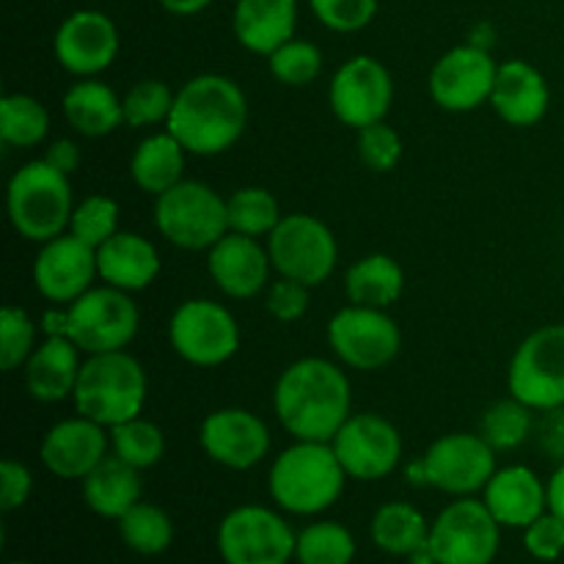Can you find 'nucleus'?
Instances as JSON below:
<instances>
[{
  "instance_id": "nucleus-1",
  "label": "nucleus",
  "mask_w": 564,
  "mask_h": 564,
  "mask_svg": "<svg viewBox=\"0 0 564 564\" xmlns=\"http://www.w3.org/2000/svg\"><path fill=\"white\" fill-rule=\"evenodd\" d=\"M273 411L295 441L330 444L352 413L350 380L328 358H301L275 380Z\"/></svg>"
},
{
  "instance_id": "nucleus-2",
  "label": "nucleus",
  "mask_w": 564,
  "mask_h": 564,
  "mask_svg": "<svg viewBox=\"0 0 564 564\" xmlns=\"http://www.w3.org/2000/svg\"><path fill=\"white\" fill-rule=\"evenodd\" d=\"M248 127V99L226 75H196L176 91L165 130L187 154L215 158L235 147Z\"/></svg>"
},
{
  "instance_id": "nucleus-3",
  "label": "nucleus",
  "mask_w": 564,
  "mask_h": 564,
  "mask_svg": "<svg viewBox=\"0 0 564 564\" xmlns=\"http://www.w3.org/2000/svg\"><path fill=\"white\" fill-rule=\"evenodd\" d=\"M347 471L325 441H295L273 460L268 488L275 505L292 516H319L339 501Z\"/></svg>"
},
{
  "instance_id": "nucleus-4",
  "label": "nucleus",
  "mask_w": 564,
  "mask_h": 564,
  "mask_svg": "<svg viewBox=\"0 0 564 564\" xmlns=\"http://www.w3.org/2000/svg\"><path fill=\"white\" fill-rule=\"evenodd\" d=\"M149 380L141 361L127 350L88 356L80 367L75 394V411L102 427L141 416L147 405Z\"/></svg>"
},
{
  "instance_id": "nucleus-5",
  "label": "nucleus",
  "mask_w": 564,
  "mask_h": 564,
  "mask_svg": "<svg viewBox=\"0 0 564 564\" xmlns=\"http://www.w3.org/2000/svg\"><path fill=\"white\" fill-rule=\"evenodd\" d=\"M6 213L11 226L28 242H47L69 231L75 196L69 176L44 158L20 165L6 187Z\"/></svg>"
},
{
  "instance_id": "nucleus-6",
  "label": "nucleus",
  "mask_w": 564,
  "mask_h": 564,
  "mask_svg": "<svg viewBox=\"0 0 564 564\" xmlns=\"http://www.w3.org/2000/svg\"><path fill=\"white\" fill-rule=\"evenodd\" d=\"M496 474V449L479 433H449L435 438L419 460L408 466L413 488H435L444 494L474 496L485 490Z\"/></svg>"
},
{
  "instance_id": "nucleus-7",
  "label": "nucleus",
  "mask_w": 564,
  "mask_h": 564,
  "mask_svg": "<svg viewBox=\"0 0 564 564\" xmlns=\"http://www.w3.org/2000/svg\"><path fill=\"white\" fill-rule=\"evenodd\" d=\"M154 226L182 251H209L229 231L226 198L207 182L182 180L154 196Z\"/></svg>"
},
{
  "instance_id": "nucleus-8",
  "label": "nucleus",
  "mask_w": 564,
  "mask_h": 564,
  "mask_svg": "<svg viewBox=\"0 0 564 564\" xmlns=\"http://www.w3.org/2000/svg\"><path fill=\"white\" fill-rule=\"evenodd\" d=\"M138 328H141V312L132 303L130 292H121L110 284L83 292L61 317V334L69 336L86 356L127 350Z\"/></svg>"
},
{
  "instance_id": "nucleus-9",
  "label": "nucleus",
  "mask_w": 564,
  "mask_h": 564,
  "mask_svg": "<svg viewBox=\"0 0 564 564\" xmlns=\"http://www.w3.org/2000/svg\"><path fill=\"white\" fill-rule=\"evenodd\" d=\"M169 345L182 361L213 369L231 361L240 350V325L235 314L207 297L180 303L169 319Z\"/></svg>"
},
{
  "instance_id": "nucleus-10",
  "label": "nucleus",
  "mask_w": 564,
  "mask_h": 564,
  "mask_svg": "<svg viewBox=\"0 0 564 564\" xmlns=\"http://www.w3.org/2000/svg\"><path fill=\"white\" fill-rule=\"evenodd\" d=\"M268 253L275 273L306 286L330 279L339 262V246L325 220L308 213H290L268 237Z\"/></svg>"
},
{
  "instance_id": "nucleus-11",
  "label": "nucleus",
  "mask_w": 564,
  "mask_h": 564,
  "mask_svg": "<svg viewBox=\"0 0 564 564\" xmlns=\"http://www.w3.org/2000/svg\"><path fill=\"white\" fill-rule=\"evenodd\" d=\"M507 389L534 413L564 408V325H543L518 345Z\"/></svg>"
},
{
  "instance_id": "nucleus-12",
  "label": "nucleus",
  "mask_w": 564,
  "mask_h": 564,
  "mask_svg": "<svg viewBox=\"0 0 564 564\" xmlns=\"http://www.w3.org/2000/svg\"><path fill=\"white\" fill-rule=\"evenodd\" d=\"M328 345L345 367L358 372H378L400 356L402 334L397 319L389 317L386 308L350 303L330 317Z\"/></svg>"
},
{
  "instance_id": "nucleus-13",
  "label": "nucleus",
  "mask_w": 564,
  "mask_h": 564,
  "mask_svg": "<svg viewBox=\"0 0 564 564\" xmlns=\"http://www.w3.org/2000/svg\"><path fill=\"white\" fill-rule=\"evenodd\" d=\"M499 529L485 501L463 496L430 523V551L438 564H490L499 554Z\"/></svg>"
},
{
  "instance_id": "nucleus-14",
  "label": "nucleus",
  "mask_w": 564,
  "mask_h": 564,
  "mask_svg": "<svg viewBox=\"0 0 564 564\" xmlns=\"http://www.w3.org/2000/svg\"><path fill=\"white\" fill-rule=\"evenodd\" d=\"M295 543L290 523L262 505L237 507L218 527V551L226 564H286L295 556Z\"/></svg>"
},
{
  "instance_id": "nucleus-15",
  "label": "nucleus",
  "mask_w": 564,
  "mask_h": 564,
  "mask_svg": "<svg viewBox=\"0 0 564 564\" xmlns=\"http://www.w3.org/2000/svg\"><path fill=\"white\" fill-rule=\"evenodd\" d=\"M391 102H394L391 72L372 55H352L330 77V110L341 124L352 130L386 121Z\"/></svg>"
},
{
  "instance_id": "nucleus-16",
  "label": "nucleus",
  "mask_w": 564,
  "mask_h": 564,
  "mask_svg": "<svg viewBox=\"0 0 564 564\" xmlns=\"http://www.w3.org/2000/svg\"><path fill=\"white\" fill-rule=\"evenodd\" d=\"M347 477L375 482L397 471L402 460V435L394 422L380 413H350L330 441Z\"/></svg>"
},
{
  "instance_id": "nucleus-17",
  "label": "nucleus",
  "mask_w": 564,
  "mask_h": 564,
  "mask_svg": "<svg viewBox=\"0 0 564 564\" xmlns=\"http://www.w3.org/2000/svg\"><path fill=\"white\" fill-rule=\"evenodd\" d=\"M499 64L479 44H460L441 55L430 69V97L441 110L468 113L490 102Z\"/></svg>"
},
{
  "instance_id": "nucleus-18",
  "label": "nucleus",
  "mask_w": 564,
  "mask_h": 564,
  "mask_svg": "<svg viewBox=\"0 0 564 564\" xmlns=\"http://www.w3.org/2000/svg\"><path fill=\"white\" fill-rule=\"evenodd\" d=\"M198 446L218 466L231 471L257 468L270 452V430L246 408H220L204 416L198 427Z\"/></svg>"
},
{
  "instance_id": "nucleus-19",
  "label": "nucleus",
  "mask_w": 564,
  "mask_h": 564,
  "mask_svg": "<svg viewBox=\"0 0 564 564\" xmlns=\"http://www.w3.org/2000/svg\"><path fill=\"white\" fill-rule=\"evenodd\" d=\"M53 53L69 75L97 77L110 69L119 55V28L105 11H72L55 31Z\"/></svg>"
},
{
  "instance_id": "nucleus-20",
  "label": "nucleus",
  "mask_w": 564,
  "mask_h": 564,
  "mask_svg": "<svg viewBox=\"0 0 564 564\" xmlns=\"http://www.w3.org/2000/svg\"><path fill=\"white\" fill-rule=\"evenodd\" d=\"M94 279H99L97 248L86 246L69 231L42 242L33 259V286L53 303H75L83 292L91 290Z\"/></svg>"
},
{
  "instance_id": "nucleus-21",
  "label": "nucleus",
  "mask_w": 564,
  "mask_h": 564,
  "mask_svg": "<svg viewBox=\"0 0 564 564\" xmlns=\"http://www.w3.org/2000/svg\"><path fill=\"white\" fill-rule=\"evenodd\" d=\"M110 430L86 416H72L44 433L39 457L58 479H83L108 457Z\"/></svg>"
},
{
  "instance_id": "nucleus-22",
  "label": "nucleus",
  "mask_w": 564,
  "mask_h": 564,
  "mask_svg": "<svg viewBox=\"0 0 564 564\" xmlns=\"http://www.w3.org/2000/svg\"><path fill=\"white\" fill-rule=\"evenodd\" d=\"M270 253L257 237L226 231L207 253V270L213 284L235 301H251L268 290Z\"/></svg>"
},
{
  "instance_id": "nucleus-23",
  "label": "nucleus",
  "mask_w": 564,
  "mask_h": 564,
  "mask_svg": "<svg viewBox=\"0 0 564 564\" xmlns=\"http://www.w3.org/2000/svg\"><path fill=\"white\" fill-rule=\"evenodd\" d=\"M551 105V88L543 72L529 61L512 58L499 64L490 108L510 127H534L545 119Z\"/></svg>"
},
{
  "instance_id": "nucleus-24",
  "label": "nucleus",
  "mask_w": 564,
  "mask_h": 564,
  "mask_svg": "<svg viewBox=\"0 0 564 564\" xmlns=\"http://www.w3.org/2000/svg\"><path fill=\"white\" fill-rule=\"evenodd\" d=\"M80 347L66 334H50L22 367L28 394L44 405H55L75 394L80 378Z\"/></svg>"
},
{
  "instance_id": "nucleus-25",
  "label": "nucleus",
  "mask_w": 564,
  "mask_h": 564,
  "mask_svg": "<svg viewBox=\"0 0 564 564\" xmlns=\"http://www.w3.org/2000/svg\"><path fill=\"white\" fill-rule=\"evenodd\" d=\"M485 505L501 527L527 529L549 512V488L527 466H507L485 485Z\"/></svg>"
},
{
  "instance_id": "nucleus-26",
  "label": "nucleus",
  "mask_w": 564,
  "mask_h": 564,
  "mask_svg": "<svg viewBox=\"0 0 564 564\" xmlns=\"http://www.w3.org/2000/svg\"><path fill=\"white\" fill-rule=\"evenodd\" d=\"M97 270L102 284L121 292H141L160 275V253L152 240L135 231H116L97 248Z\"/></svg>"
},
{
  "instance_id": "nucleus-27",
  "label": "nucleus",
  "mask_w": 564,
  "mask_h": 564,
  "mask_svg": "<svg viewBox=\"0 0 564 564\" xmlns=\"http://www.w3.org/2000/svg\"><path fill=\"white\" fill-rule=\"evenodd\" d=\"M297 0H237L231 31L240 47L253 55H270L295 39Z\"/></svg>"
},
{
  "instance_id": "nucleus-28",
  "label": "nucleus",
  "mask_w": 564,
  "mask_h": 564,
  "mask_svg": "<svg viewBox=\"0 0 564 564\" xmlns=\"http://www.w3.org/2000/svg\"><path fill=\"white\" fill-rule=\"evenodd\" d=\"M66 124L86 138H105L124 124V105L121 97L97 77H80L66 88L64 99Z\"/></svg>"
},
{
  "instance_id": "nucleus-29",
  "label": "nucleus",
  "mask_w": 564,
  "mask_h": 564,
  "mask_svg": "<svg viewBox=\"0 0 564 564\" xmlns=\"http://www.w3.org/2000/svg\"><path fill=\"white\" fill-rule=\"evenodd\" d=\"M83 482V501L91 512L108 521H119L141 501V471L121 457L108 455Z\"/></svg>"
},
{
  "instance_id": "nucleus-30",
  "label": "nucleus",
  "mask_w": 564,
  "mask_h": 564,
  "mask_svg": "<svg viewBox=\"0 0 564 564\" xmlns=\"http://www.w3.org/2000/svg\"><path fill=\"white\" fill-rule=\"evenodd\" d=\"M185 147L169 130L143 138L130 158L132 182L152 196L171 191L185 180Z\"/></svg>"
},
{
  "instance_id": "nucleus-31",
  "label": "nucleus",
  "mask_w": 564,
  "mask_h": 564,
  "mask_svg": "<svg viewBox=\"0 0 564 564\" xmlns=\"http://www.w3.org/2000/svg\"><path fill=\"white\" fill-rule=\"evenodd\" d=\"M405 290V273L389 253H367L350 264L345 275V295L350 303L372 308L394 306Z\"/></svg>"
},
{
  "instance_id": "nucleus-32",
  "label": "nucleus",
  "mask_w": 564,
  "mask_h": 564,
  "mask_svg": "<svg viewBox=\"0 0 564 564\" xmlns=\"http://www.w3.org/2000/svg\"><path fill=\"white\" fill-rule=\"evenodd\" d=\"M372 543L391 556H411L430 540V523L408 501H389L380 507L369 523Z\"/></svg>"
},
{
  "instance_id": "nucleus-33",
  "label": "nucleus",
  "mask_w": 564,
  "mask_h": 564,
  "mask_svg": "<svg viewBox=\"0 0 564 564\" xmlns=\"http://www.w3.org/2000/svg\"><path fill=\"white\" fill-rule=\"evenodd\" d=\"M50 113L31 94H6L0 99V141L14 149H31L47 138Z\"/></svg>"
},
{
  "instance_id": "nucleus-34",
  "label": "nucleus",
  "mask_w": 564,
  "mask_h": 564,
  "mask_svg": "<svg viewBox=\"0 0 564 564\" xmlns=\"http://www.w3.org/2000/svg\"><path fill=\"white\" fill-rule=\"evenodd\" d=\"M119 534L127 549L135 551V554L158 556L174 543V521L163 507L138 501L132 510H127L119 518Z\"/></svg>"
},
{
  "instance_id": "nucleus-35",
  "label": "nucleus",
  "mask_w": 564,
  "mask_h": 564,
  "mask_svg": "<svg viewBox=\"0 0 564 564\" xmlns=\"http://www.w3.org/2000/svg\"><path fill=\"white\" fill-rule=\"evenodd\" d=\"M226 209H229V231L257 237V240L273 235V229L284 218L279 198L268 187L257 185L240 187V191L231 193L226 198Z\"/></svg>"
},
{
  "instance_id": "nucleus-36",
  "label": "nucleus",
  "mask_w": 564,
  "mask_h": 564,
  "mask_svg": "<svg viewBox=\"0 0 564 564\" xmlns=\"http://www.w3.org/2000/svg\"><path fill=\"white\" fill-rule=\"evenodd\" d=\"M477 433L496 452H512L527 444L529 435H534V411L510 394L482 413Z\"/></svg>"
},
{
  "instance_id": "nucleus-37",
  "label": "nucleus",
  "mask_w": 564,
  "mask_h": 564,
  "mask_svg": "<svg viewBox=\"0 0 564 564\" xmlns=\"http://www.w3.org/2000/svg\"><path fill=\"white\" fill-rule=\"evenodd\" d=\"M110 449H113L116 457L135 466L138 471H147V468L158 466L163 460L165 435L154 422L135 416L130 422L110 427Z\"/></svg>"
},
{
  "instance_id": "nucleus-38",
  "label": "nucleus",
  "mask_w": 564,
  "mask_h": 564,
  "mask_svg": "<svg viewBox=\"0 0 564 564\" xmlns=\"http://www.w3.org/2000/svg\"><path fill=\"white\" fill-rule=\"evenodd\" d=\"M295 560L301 564H350L356 560V540L341 523L317 521L297 534Z\"/></svg>"
},
{
  "instance_id": "nucleus-39",
  "label": "nucleus",
  "mask_w": 564,
  "mask_h": 564,
  "mask_svg": "<svg viewBox=\"0 0 564 564\" xmlns=\"http://www.w3.org/2000/svg\"><path fill=\"white\" fill-rule=\"evenodd\" d=\"M268 69L284 86L303 88L317 80L323 72V53L317 44L306 42V39H290L268 55Z\"/></svg>"
},
{
  "instance_id": "nucleus-40",
  "label": "nucleus",
  "mask_w": 564,
  "mask_h": 564,
  "mask_svg": "<svg viewBox=\"0 0 564 564\" xmlns=\"http://www.w3.org/2000/svg\"><path fill=\"white\" fill-rule=\"evenodd\" d=\"M176 91L165 80L158 77H147L138 80L130 91L121 97L124 105V124L130 127H152L160 121H169L171 108H174Z\"/></svg>"
},
{
  "instance_id": "nucleus-41",
  "label": "nucleus",
  "mask_w": 564,
  "mask_h": 564,
  "mask_svg": "<svg viewBox=\"0 0 564 564\" xmlns=\"http://www.w3.org/2000/svg\"><path fill=\"white\" fill-rule=\"evenodd\" d=\"M119 231V204L110 196H88L75 204V213L69 220V235L83 240L86 246L99 248L105 240Z\"/></svg>"
},
{
  "instance_id": "nucleus-42",
  "label": "nucleus",
  "mask_w": 564,
  "mask_h": 564,
  "mask_svg": "<svg viewBox=\"0 0 564 564\" xmlns=\"http://www.w3.org/2000/svg\"><path fill=\"white\" fill-rule=\"evenodd\" d=\"M36 350V325L25 308L3 306L0 312V369L14 372L25 367L31 352Z\"/></svg>"
},
{
  "instance_id": "nucleus-43",
  "label": "nucleus",
  "mask_w": 564,
  "mask_h": 564,
  "mask_svg": "<svg viewBox=\"0 0 564 564\" xmlns=\"http://www.w3.org/2000/svg\"><path fill=\"white\" fill-rule=\"evenodd\" d=\"M358 158L375 174H389L402 160V138L386 121L358 130Z\"/></svg>"
},
{
  "instance_id": "nucleus-44",
  "label": "nucleus",
  "mask_w": 564,
  "mask_h": 564,
  "mask_svg": "<svg viewBox=\"0 0 564 564\" xmlns=\"http://www.w3.org/2000/svg\"><path fill=\"white\" fill-rule=\"evenodd\" d=\"M308 6L314 17L336 33L364 31L378 14V0H308Z\"/></svg>"
},
{
  "instance_id": "nucleus-45",
  "label": "nucleus",
  "mask_w": 564,
  "mask_h": 564,
  "mask_svg": "<svg viewBox=\"0 0 564 564\" xmlns=\"http://www.w3.org/2000/svg\"><path fill=\"white\" fill-rule=\"evenodd\" d=\"M308 303H312V286L284 275L264 290V308L279 323H297L308 312Z\"/></svg>"
},
{
  "instance_id": "nucleus-46",
  "label": "nucleus",
  "mask_w": 564,
  "mask_h": 564,
  "mask_svg": "<svg viewBox=\"0 0 564 564\" xmlns=\"http://www.w3.org/2000/svg\"><path fill=\"white\" fill-rule=\"evenodd\" d=\"M523 549L540 562H556L564 554V521L554 512H543L523 529Z\"/></svg>"
},
{
  "instance_id": "nucleus-47",
  "label": "nucleus",
  "mask_w": 564,
  "mask_h": 564,
  "mask_svg": "<svg viewBox=\"0 0 564 564\" xmlns=\"http://www.w3.org/2000/svg\"><path fill=\"white\" fill-rule=\"evenodd\" d=\"M33 490V477L28 471L25 463L14 460V457H6L0 463V510L14 512L31 499Z\"/></svg>"
},
{
  "instance_id": "nucleus-48",
  "label": "nucleus",
  "mask_w": 564,
  "mask_h": 564,
  "mask_svg": "<svg viewBox=\"0 0 564 564\" xmlns=\"http://www.w3.org/2000/svg\"><path fill=\"white\" fill-rule=\"evenodd\" d=\"M534 438L538 446L556 463H564V408L543 411L534 422Z\"/></svg>"
},
{
  "instance_id": "nucleus-49",
  "label": "nucleus",
  "mask_w": 564,
  "mask_h": 564,
  "mask_svg": "<svg viewBox=\"0 0 564 564\" xmlns=\"http://www.w3.org/2000/svg\"><path fill=\"white\" fill-rule=\"evenodd\" d=\"M44 160H47L53 169H58L61 174L72 176L77 169H80L83 154H80V147H77L75 141H66V138H61V141L50 143L47 152H44Z\"/></svg>"
},
{
  "instance_id": "nucleus-50",
  "label": "nucleus",
  "mask_w": 564,
  "mask_h": 564,
  "mask_svg": "<svg viewBox=\"0 0 564 564\" xmlns=\"http://www.w3.org/2000/svg\"><path fill=\"white\" fill-rule=\"evenodd\" d=\"M545 488H549V510L564 521V463L556 466V471L551 474Z\"/></svg>"
},
{
  "instance_id": "nucleus-51",
  "label": "nucleus",
  "mask_w": 564,
  "mask_h": 564,
  "mask_svg": "<svg viewBox=\"0 0 564 564\" xmlns=\"http://www.w3.org/2000/svg\"><path fill=\"white\" fill-rule=\"evenodd\" d=\"M160 6H163L169 14H176V17H193L198 14V11L207 9L213 0H158Z\"/></svg>"
},
{
  "instance_id": "nucleus-52",
  "label": "nucleus",
  "mask_w": 564,
  "mask_h": 564,
  "mask_svg": "<svg viewBox=\"0 0 564 564\" xmlns=\"http://www.w3.org/2000/svg\"><path fill=\"white\" fill-rule=\"evenodd\" d=\"M9 564H31V562H9Z\"/></svg>"
}]
</instances>
